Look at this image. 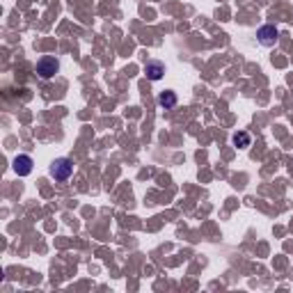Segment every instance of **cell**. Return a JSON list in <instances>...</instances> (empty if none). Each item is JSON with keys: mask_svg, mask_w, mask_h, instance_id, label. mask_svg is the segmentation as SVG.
<instances>
[{"mask_svg": "<svg viewBox=\"0 0 293 293\" xmlns=\"http://www.w3.org/2000/svg\"><path fill=\"white\" fill-rule=\"evenodd\" d=\"M48 172L55 181H66L71 174H74V160H69V158H58V160L50 163Z\"/></svg>", "mask_w": 293, "mask_h": 293, "instance_id": "6da1fadb", "label": "cell"}, {"mask_svg": "<svg viewBox=\"0 0 293 293\" xmlns=\"http://www.w3.org/2000/svg\"><path fill=\"white\" fill-rule=\"evenodd\" d=\"M58 71H60V62H58V58H53V55H46V58H42V60L37 62V74L44 80H50Z\"/></svg>", "mask_w": 293, "mask_h": 293, "instance_id": "7a4b0ae2", "label": "cell"}, {"mask_svg": "<svg viewBox=\"0 0 293 293\" xmlns=\"http://www.w3.org/2000/svg\"><path fill=\"white\" fill-rule=\"evenodd\" d=\"M277 37H280V32H277L275 26H261L256 30V39H259L261 46H272L277 42Z\"/></svg>", "mask_w": 293, "mask_h": 293, "instance_id": "3957f363", "label": "cell"}, {"mask_svg": "<svg viewBox=\"0 0 293 293\" xmlns=\"http://www.w3.org/2000/svg\"><path fill=\"white\" fill-rule=\"evenodd\" d=\"M12 168H14V172H16L18 176H28V174L32 172V158L26 156V154H21V156L14 158Z\"/></svg>", "mask_w": 293, "mask_h": 293, "instance_id": "277c9868", "label": "cell"}, {"mask_svg": "<svg viewBox=\"0 0 293 293\" xmlns=\"http://www.w3.org/2000/svg\"><path fill=\"white\" fill-rule=\"evenodd\" d=\"M144 74L149 80H160L165 74V66L160 64V62H146L144 64Z\"/></svg>", "mask_w": 293, "mask_h": 293, "instance_id": "5b68a950", "label": "cell"}, {"mask_svg": "<svg viewBox=\"0 0 293 293\" xmlns=\"http://www.w3.org/2000/svg\"><path fill=\"white\" fill-rule=\"evenodd\" d=\"M234 144L238 146V149H248V146L252 144V136L248 133V130H240V133L234 136Z\"/></svg>", "mask_w": 293, "mask_h": 293, "instance_id": "8992f818", "label": "cell"}, {"mask_svg": "<svg viewBox=\"0 0 293 293\" xmlns=\"http://www.w3.org/2000/svg\"><path fill=\"white\" fill-rule=\"evenodd\" d=\"M158 104L163 106L165 110H168V108H174V106H176V94L168 90V92H163L160 96H158Z\"/></svg>", "mask_w": 293, "mask_h": 293, "instance_id": "52a82bcc", "label": "cell"}]
</instances>
